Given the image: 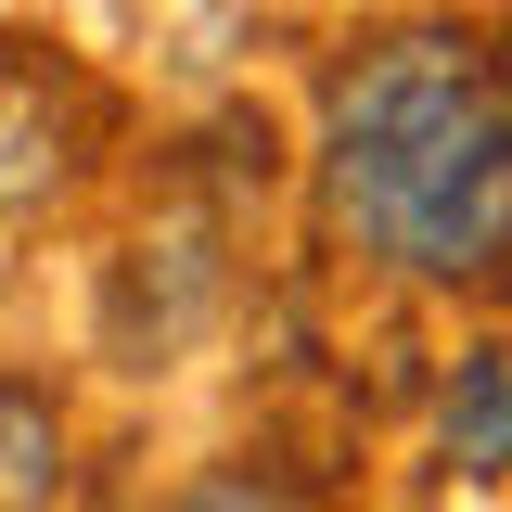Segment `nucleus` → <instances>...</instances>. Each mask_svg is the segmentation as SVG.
Returning <instances> with one entry per match:
<instances>
[{
  "instance_id": "1",
  "label": "nucleus",
  "mask_w": 512,
  "mask_h": 512,
  "mask_svg": "<svg viewBox=\"0 0 512 512\" xmlns=\"http://www.w3.org/2000/svg\"><path fill=\"white\" fill-rule=\"evenodd\" d=\"M320 218L333 244L410 282L512 269V39L397 26L320 103Z\"/></svg>"
},
{
  "instance_id": "2",
  "label": "nucleus",
  "mask_w": 512,
  "mask_h": 512,
  "mask_svg": "<svg viewBox=\"0 0 512 512\" xmlns=\"http://www.w3.org/2000/svg\"><path fill=\"white\" fill-rule=\"evenodd\" d=\"M90 154V77L52 39H0V218H39Z\"/></svg>"
},
{
  "instance_id": "3",
  "label": "nucleus",
  "mask_w": 512,
  "mask_h": 512,
  "mask_svg": "<svg viewBox=\"0 0 512 512\" xmlns=\"http://www.w3.org/2000/svg\"><path fill=\"white\" fill-rule=\"evenodd\" d=\"M218 244H231V231H218L205 180H180V192H167V218H154V231H141V256H128V295H116V346L141 359V372H154L192 320L218 308V282H231V269H218Z\"/></svg>"
},
{
  "instance_id": "4",
  "label": "nucleus",
  "mask_w": 512,
  "mask_h": 512,
  "mask_svg": "<svg viewBox=\"0 0 512 512\" xmlns=\"http://www.w3.org/2000/svg\"><path fill=\"white\" fill-rule=\"evenodd\" d=\"M436 448H448L461 487H500L512 474V346L500 333L461 346V372H448V397H436Z\"/></svg>"
},
{
  "instance_id": "5",
  "label": "nucleus",
  "mask_w": 512,
  "mask_h": 512,
  "mask_svg": "<svg viewBox=\"0 0 512 512\" xmlns=\"http://www.w3.org/2000/svg\"><path fill=\"white\" fill-rule=\"evenodd\" d=\"M64 487V423L39 384H0V512H52Z\"/></svg>"
},
{
  "instance_id": "6",
  "label": "nucleus",
  "mask_w": 512,
  "mask_h": 512,
  "mask_svg": "<svg viewBox=\"0 0 512 512\" xmlns=\"http://www.w3.org/2000/svg\"><path fill=\"white\" fill-rule=\"evenodd\" d=\"M167 512H320V500H308V487H282V474H256V461H231V474L180 487Z\"/></svg>"
}]
</instances>
